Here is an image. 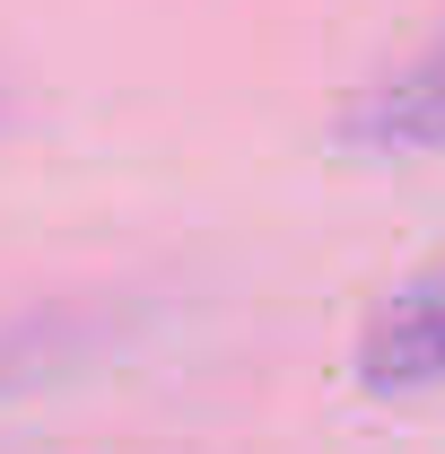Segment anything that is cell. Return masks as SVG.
Listing matches in <instances>:
<instances>
[{
  "label": "cell",
  "mask_w": 445,
  "mask_h": 454,
  "mask_svg": "<svg viewBox=\"0 0 445 454\" xmlns=\"http://www.w3.org/2000/svg\"><path fill=\"white\" fill-rule=\"evenodd\" d=\"M358 149H445V35L428 53H410L402 70H385L349 122H340Z\"/></svg>",
  "instance_id": "2"
},
{
  "label": "cell",
  "mask_w": 445,
  "mask_h": 454,
  "mask_svg": "<svg viewBox=\"0 0 445 454\" xmlns=\"http://www.w3.org/2000/svg\"><path fill=\"white\" fill-rule=\"evenodd\" d=\"M358 385L367 394H437L445 385V262L410 271L358 333Z\"/></svg>",
  "instance_id": "1"
}]
</instances>
